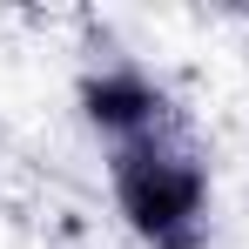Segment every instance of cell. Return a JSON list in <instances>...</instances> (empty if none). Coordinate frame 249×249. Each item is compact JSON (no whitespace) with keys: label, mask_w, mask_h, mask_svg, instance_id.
Masks as SVG:
<instances>
[{"label":"cell","mask_w":249,"mask_h":249,"mask_svg":"<svg viewBox=\"0 0 249 249\" xmlns=\"http://www.w3.org/2000/svg\"><path fill=\"white\" fill-rule=\"evenodd\" d=\"M74 101H81V122L108 142V148H135V142H155L175 128L168 115V88L148 74V68H135V61H108V68H88L81 88H74Z\"/></svg>","instance_id":"2"},{"label":"cell","mask_w":249,"mask_h":249,"mask_svg":"<svg viewBox=\"0 0 249 249\" xmlns=\"http://www.w3.org/2000/svg\"><path fill=\"white\" fill-rule=\"evenodd\" d=\"M108 196L148 249H202L209 236V162L175 128L108 155Z\"/></svg>","instance_id":"1"}]
</instances>
